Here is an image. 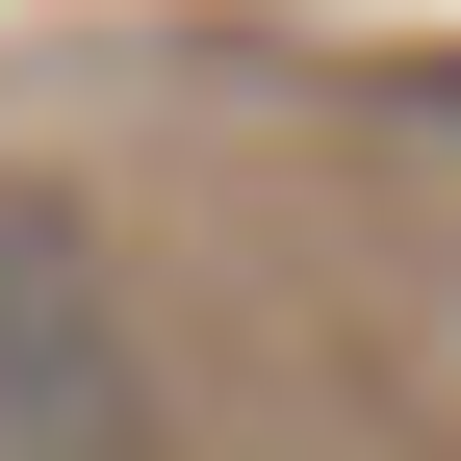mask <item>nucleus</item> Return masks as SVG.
Wrapping results in <instances>:
<instances>
[{
	"label": "nucleus",
	"mask_w": 461,
	"mask_h": 461,
	"mask_svg": "<svg viewBox=\"0 0 461 461\" xmlns=\"http://www.w3.org/2000/svg\"><path fill=\"white\" fill-rule=\"evenodd\" d=\"M0 461H154V359L103 308L77 205H26V180H0Z\"/></svg>",
	"instance_id": "1"
}]
</instances>
